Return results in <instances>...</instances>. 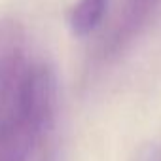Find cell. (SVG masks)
Wrapping results in <instances>:
<instances>
[{
	"label": "cell",
	"mask_w": 161,
	"mask_h": 161,
	"mask_svg": "<svg viewBox=\"0 0 161 161\" xmlns=\"http://www.w3.org/2000/svg\"><path fill=\"white\" fill-rule=\"evenodd\" d=\"M55 101L53 68L44 63L27 68L0 121V161H29L36 144L51 129Z\"/></svg>",
	"instance_id": "cell-1"
},
{
	"label": "cell",
	"mask_w": 161,
	"mask_h": 161,
	"mask_svg": "<svg viewBox=\"0 0 161 161\" xmlns=\"http://www.w3.org/2000/svg\"><path fill=\"white\" fill-rule=\"evenodd\" d=\"M27 36L23 25L14 17L0 19V110L15 93L23 76Z\"/></svg>",
	"instance_id": "cell-2"
},
{
	"label": "cell",
	"mask_w": 161,
	"mask_h": 161,
	"mask_svg": "<svg viewBox=\"0 0 161 161\" xmlns=\"http://www.w3.org/2000/svg\"><path fill=\"white\" fill-rule=\"evenodd\" d=\"M157 4L159 0H125L123 10L114 27V32L110 36V42L104 47V55L112 57L123 51L135 40V36L142 31V27L148 23Z\"/></svg>",
	"instance_id": "cell-3"
},
{
	"label": "cell",
	"mask_w": 161,
	"mask_h": 161,
	"mask_svg": "<svg viewBox=\"0 0 161 161\" xmlns=\"http://www.w3.org/2000/svg\"><path fill=\"white\" fill-rule=\"evenodd\" d=\"M108 0H76L68 14V27L74 36H89L103 21Z\"/></svg>",
	"instance_id": "cell-4"
}]
</instances>
